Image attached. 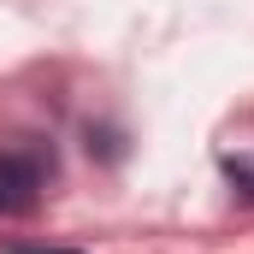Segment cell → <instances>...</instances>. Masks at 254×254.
<instances>
[{"label": "cell", "instance_id": "3957f363", "mask_svg": "<svg viewBox=\"0 0 254 254\" xmlns=\"http://www.w3.org/2000/svg\"><path fill=\"white\" fill-rule=\"evenodd\" d=\"M6 254H77V249H54V243H12Z\"/></svg>", "mask_w": 254, "mask_h": 254}, {"label": "cell", "instance_id": "6da1fadb", "mask_svg": "<svg viewBox=\"0 0 254 254\" xmlns=\"http://www.w3.org/2000/svg\"><path fill=\"white\" fill-rule=\"evenodd\" d=\"M48 178H54V148H42L36 136L12 142L0 154V213H30Z\"/></svg>", "mask_w": 254, "mask_h": 254}, {"label": "cell", "instance_id": "7a4b0ae2", "mask_svg": "<svg viewBox=\"0 0 254 254\" xmlns=\"http://www.w3.org/2000/svg\"><path fill=\"white\" fill-rule=\"evenodd\" d=\"M225 178L237 184V195H243V201H254V166H249V160H225Z\"/></svg>", "mask_w": 254, "mask_h": 254}]
</instances>
